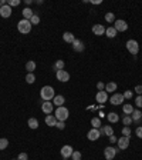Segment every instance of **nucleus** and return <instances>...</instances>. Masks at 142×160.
Listing matches in <instances>:
<instances>
[{"label": "nucleus", "instance_id": "f257e3e1", "mask_svg": "<svg viewBox=\"0 0 142 160\" xmlns=\"http://www.w3.org/2000/svg\"><path fill=\"white\" fill-rule=\"evenodd\" d=\"M40 96H41V99H43L44 102H51L55 96L54 87H53V86H43L41 90H40Z\"/></svg>", "mask_w": 142, "mask_h": 160}, {"label": "nucleus", "instance_id": "f03ea898", "mask_svg": "<svg viewBox=\"0 0 142 160\" xmlns=\"http://www.w3.org/2000/svg\"><path fill=\"white\" fill-rule=\"evenodd\" d=\"M31 23H30V20H26V19H22L20 22L17 23V30L20 32L22 34H28L30 32H31Z\"/></svg>", "mask_w": 142, "mask_h": 160}, {"label": "nucleus", "instance_id": "7ed1b4c3", "mask_svg": "<svg viewBox=\"0 0 142 160\" xmlns=\"http://www.w3.org/2000/svg\"><path fill=\"white\" fill-rule=\"evenodd\" d=\"M55 119L60 121H66L67 119H68V116H70V111H68V109L67 107H64V106H61V107H57L55 109Z\"/></svg>", "mask_w": 142, "mask_h": 160}, {"label": "nucleus", "instance_id": "20e7f679", "mask_svg": "<svg viewBox=\"0 0 142 160\" xmlns=\"http://www.w3.org/2000/svg\"><path fill=\"white\" fill-rule=\"evenodd\" d=\"M126 49H128V52H129L131 55L137 56L138 52H139V44H138L137 40L131 39V40H128V42H126Z\"/></svg>", "mask_w": 142, "mask_h": 160}, {"label": "nucleus", "instance_id": "39448f33", "mask_svg": "<svg viewBox=\"0 0 142 160\" xmlns=\"http://www.w3.org/2000/svg\"><path fill=\"white\" fill-rule=\"evenodd\" d=\"M60 153H61V157H63V159H70L71 155L74 153V149L71 147L70 144H64L60 149Z\"/></svg>", "mask_w": 142, "mask_h": 160}, {"label": "nucleus", "instance_id": "423d86ee", "mask_svg": "<svg viewBox=\"0 0 142 160\" xmlns=\"http://www.w3.org/2000/svg\"><path fill=\"white\" fill-rule=\"evenodd\" d=\"M117 152L118 149H115L112 146H108L104 149V156H105V160H114V157L117 156Z\"/></svg>", "mask_w": 142, "mask_h": 160}, {"label": "nucleus", "instance_id": "0eeeda50", "mask_svg": "<svg viewBox=\"0 0 142 160\" xmlns=\"http://www.w3.org/2000/svg\"><path fill=\"white\" fill-rule=\"evenodd\" d=\"M114 27L117 32H126L128 30V23L125 20H122V19H118V20L114 22Z\"/></svg>", "mask_w": 142, "mask_h": 160}, {"label": "nucleus", "instance_id": "6e6552de", "mask_svg": "<svg viewBox=\"0 0 142 160\" xmlns=\"http://www.w3.org/2000/svg\"><path fill=\"white\" fill-rule=\"evenodd\" d=\"M124 96L121 93H114L111 97H109V102H111V105H114V106H118V105H122L124 103Z\"/></svg>", "mask_w": 142, "mask_h": 160}, {"label": "nucleus", "instance_id": "1a4fd4ad", "mask_svg": "<svg viewBox=\"0 0 142 160\" xmlns=\"http://www.w3.org/2000/svg\"><path fill=\"white\" fill-rule=\"evenodd\" d=\"M55 77H57L58 82L66 83L70 80V73L66 72V70H58V72H55Z\"/></svg>", "mask_w": 142, "mask_h": 160}, {"label": "nucleus", "instance_id": "9d476101", "mask_svg": "<svg viewBox=\"0 0 142 160\" xmlns=\"http://www.w3.org/2000/svg\"><path fill=\"white\" fill-rule=\"evenodd\" d=\"M95 100H97V103H99V105L102 106L108 100V93L105 90H101V92H98V93L95 94Z\"/></svg>", "mask_w": 142, "mask_h": 160}, {"label": "nucleus", "instance_id": "9b49d317", "mask_svg": "<svg viewBox=\"0 0 142 160\" xmlns=\"http://www.w3.org/2000/svg\"><path fill=\"white\" fill-rule=\"evenodd\" d=\"M117 143H118V149L120 150H125L128 149V146H129V137H126V136H122L117 140Z\"/></svg>", "mask_w": 142, "mask_h": 160}, {"label": "nucleus", "instance_id": "f8f14e48", "mask_svg": "<svg viewBox=\"0 0 142 160\" xmlns=\"http://www.w3.org/2000/svg\"><path fill=\"white\" fill-rule=\"evenodd\" d=\"M99 136H101V133H99V129H91V130L87 133L88 140H91V142H95V140H98Z\"/></svg>", "mask_w": 142, "mask_h": 160}, {"label": "nucleus", "instance_id": "ddd939ff", "mask_svg": "<svg viewBox=\"0 0 142 160\" xmlns=\"http://www.w3.org/2000/svg\"><path fill=\"white\" fill-rule=\"evenodd\" d=\"M53 109H54L53 102H43V105H41V110H43L44 115H51Z\"/></svg>", "mask_w": 142, "mask_h": 160}, {"label": "nucleus", "instance_id": "4468645a", "mask_svg": "<svg viewBox=\"0 0 142 160\" xmlns=\"http://www.w3.org/2000/svg\"><path fill=\"white\" fill-rule=\"evenodd\" d=\"M0 16L3 17V19H7V17L11 16V7L9 5L3 6V7H0Z\"/></svg>", "mask_w": 142, "mask_h": 160}, {"label": "nucleus", "instance_id": "2eb2a0df", "mask_svg": "<svg viewBox=\"0 0 142 160\" xmlns=\"http://www.w3.org/2000/svg\"><path fill=\"white\" fill-rule=\"evenodd\" d=\"M72 46V49L75 50V52H84V49H85V46H84V43H82V40H80V39H75L74 40V43L71 44Z\"/></svg>", "mask_w": 142, "mask_h": 160}, {"label": "nucleus", "instance_id": "dca6fc26", "mask_svg": "<svg viewBox=\"0 0 142 160\" xmlns=\"http://www.w3.org/2000/svg\"><path fill=\"white\" fill-rule=\"evenodd\" d=\"M93 33L95 34V36H102V34H105V27L102 24H94Z\"/></svg>", "mask_w": 142, "mask_h": 160}, {"label": "nucleus", "instance_id": "f3484780", "mask_svg": "<svg viewBox=\"0 0 142 160\" xmlns=\"http://www.w3.org/2000/svg\"><path fill=\"white\" fill-rule=\"evenodd\" d=\"M64 103H66L64 96H61V94H55L54 99H53V105H55L57 107H61V106H64Z\"/></svg>", "mask_w": 142, "mask_h": 160}, {"label": "nucleus", "instance_id": "a211bd4d", "mask_svg": "<svg viewBox=\"0 0 142 160\" xmlns=\"http://www.w3.org/2000/svg\"><path fill=\"white\" fill-rule=\"evenodd\" d=\"M22 14H23V19H26V20H30L31 17L34 16V11L30 9V7H24L22 10Z\"/></svg>", "mask_w": 142, "mask_h": 160}, {"label": "nucleus", "instance_id": "6ab92c4d", "mask_svg": "<svg viewBox=\"0 0 142 160\" xmlns=\"http://www.w3.org/2000/svg\"><path fill=\"white\" fill-rule=\"evenodd\" d=\"M46 124L47 126H50V127H54L55 126V123H57V119H55V116L54 115H47L46 116Z\"/></svg>", "mask_w": 142, "mask_h": 160}, {"label": "nucleus", "instance_id": "aec40b11", "mask_svg": "<svg viewBox=\"0 0 142 160\" xmlns=\"http://www.w3.org/2000/svg\"><path fill=\"white\" fill-rule=\"evenodd\" d=\"M99 133L101 134H107V136H112L114 134V129H112V126H102L99 129Z\"/></svg>", "mask_w": 142, "mask_h": 160}, {"label": "nucleus", "instance_id": "412c9836", "mask_svg": "<svg viewBox=\"0 0 142 160\" xmlns=\"http://www.w3.org/2000/svg\"><path fill=\"white\" fill-rule=\"evenodd\" d=\"M63 40L64 42H67V43H74V40H75V37H74V34L71 33V32H64V34H63Z\"/></svg>", "mask_w": 142, "mask_h": 160}, {"label": "nucleus", "instance_id": "4be33fe9", "mask_svg": "<svg viewBox=\"0 0 142 160\" xmlns=\"http://www.w3.org/2000/svg\"><path fill=\"white\" fill-rule=\"evenodd\" d=\"M107 119H108L109 123H118V120H120V116H118L115 111H109L108 115H107Z\"/></svg>", "mask_w": 142, "mask_h": 160}, {"label": "nucleus", "instance_id": "5701e85b", "mask_svg": "<svg viewBox=\"0 0 142 160\" xmlns=\"http://www.w3.org/2000/svg\"><path fill=\"white\" fill-rule=\"evenodd\" d=\"M105 92L107 93H115L117 92V83L114 82H109L105 84Z\"/></svg>", "mask_w": 142, "mask_h": 160}, {"label": "nucleus", "instance_id": "b1692460", "mask_svg": "<svg viewBox=\"0 0 142 160\" xmlns=\"http://www.w3.org/2000/svg\"><path fill=\"white\" fill-rule=\"evenodd\" d=\"M117 33H118V32L115 30L114 26H112V27H107V29H105V36L109 37V39H114L115 36H117Z\"/></svg>", "mask_w": 142, "mask_h": 160}, {"label": "nucleus", "instance_id": "393cba45", "mask_svg": "<svg viewBox=\"0 0 142 160\" xmlns=\"http://www.w3.org/2000/svg\"><path fill=\"white\" fill-rule=\"evenodd\" d=\"M27 126L30 127V129H33V130H36L38 127V120L36 119V117H30L27 121Z\"/></svg>", "mask_w": 142, "mask_h": 160}, {"label": "nucleus", "instance_id": "a878e982", "mask_svg": "<svg viewBox=\"0 0 142 160\" xmlns=\"http://www.w3.org/2000/svg\"><path fill=\"white\" fill-rule=\"evenodd\" d=\"M122 111H124L125 115H129V116H131L132 111H134V107H132L131 103H124V106H122Z\"/></svg>", "mask_w": 142, "mask_h": 160}, {"label": "nucleus", "instance_id": "bb28decb", "mask_svg": "<svg viewBox=\"0 0 142 160\" xmlns=\"http://www.w3.org/2000/svg\"><path fill=\"white\" fill-rule=\"evenodd\" d=\"M131 117H132V120H134V121H139V120H141V117H142L141 110H139V109L134 110V111H132V115H131Z\"/></svg>", "mask_w": 142, "mask_h": 160}, {"label": "nucleus", "instance_id": "cd10ccee", "mask_svg": "<svg viewBox=\"0 0 142 160\" xmlns=\"http://www.w3.org/2000/svg\"><path fill=\"white\" fill-rule=\"evenodd\" d=\"M26 70H27L28 73H33L34 70H36V61H33V60L27 61V63H26Z\"/></svg>", "mask_w": 142, "mask_h": 160}, {"label": "nucleus", "instance_id": "c85d7f7f", "mask_svg": "<svg viewBox=\"0 0 142 160\" xmlns=\"http://www.w3.org/2000/svg\"><path fill=\"white\" fill-rule=\"evenodd\" d=\"M64 66H66V63L63 60H57L54 63V67H53V69H54L55 72H58V70H64Z\"/></svg>", "mask_w": 142, "mask_h": 160}, {"label": "nucleus", "instance_id": "c756f323", "mask_svg": "<svg viewBox=\"0 0 142 160\" xmlns=\"http://www.w3.org/2000/svg\"><path fill=\"white\" fill-rule=\"evenodd\" d=\"M91 126H93V129H99L101 127V119L99 117H93L91 119Z\"/></svg>", "mask_w": 142, "mask_h": 160}, {"label": "nucleus", "instance_id": "7c9ffc66", "mask_svg": "<svg viewBox=\"0 0 142 160\" xmlns=\"http://www.w3.org/2000/svg\"><path fill=\"white\" fill-rule=\"evenodd\" d=\"M117 19H115V14L112 11H108V13H105V22L107 23H114Z\"/></svg>", "mask_w": 142, "mask_h": 160}, {"label": "nucleus", "instance_id": "2f4dec72", "mask_svg": "<svg viewBox=\"0 0 142 160\" xmlns=\"http://www.w3.org/2000/svg\"><path fill=\"white\" fill-rule=\"evenodd\" d=\"M34 82H36V76H34V73H27V74H26V83L33 84Z\"/></svg>", "mask_w": 142, "mask_h": 160}, {"label": "nucleus", "instance_id": "473e14b6", "mask_svg": "<svg viewBox=\"0 0 142 160\" xmlns=\"http://www.w3.org/2000/svg\"><path fill=\"white\" fill-rule=\"evenodd\" d=\"M132 121H134V120H132V117L129 116V115H125V116L122 117V123H124V126H129Z\"/></svg>", "mask_w": 142, "mask_h": 160}, {"label": "nucleus", "instance_id": "72a5a7b5", "mask_svg": "<svg viewBox=\"0 0 142 160\" xmlns=\"http://www.w3.org/2000/svg\"><path fill=\"white\" fill-rule=\"evenodd\" d=\"M7 146H9V140H7L6 137H1V139H0V150L7 149Z\"/></svg>", "mask_w": 142, "mask_h": 160}, {"label": "nucleus", "instance_id": "f704fd0d", "mask_svg": "<svg viewBox=\"0 0 142 160\" xmlns=\"http://www.w3.org/2000/svg\"><path fill=\"white\" fill-rule=\"evenodd\" d=\"M122 136L129 137V136H131V127H129V126H124V127H122Z\"/></svg>", "mask_w": 142, "mask_h": 160}, {"label": "nucleus", "instance_id": "c9c22d12", "mask_svg": "<svg viewBox=\"0 0 142 160\" xmlns=\"http://www.w3.org/2000/svg\"><path fill=\"white\" fill-rule=\"evenodd\" d=\"M81 159H82L81 152H75V150H74V153L71 155V160H81Z\"/></svg>", "mask_w": 142, "mask_h": 160}, {"label": "nucleus", "instance_id": "e433bc0d", "mask_svg": "<svg viewBox=\"0 0 142 160\" xmlns=\"http://www.w3.org/2000/svg\"><path fill=\"white\" fill-rule=\"evenodd\" d=\"M55 127H57V129H60V130H64V129H66V123H64V121L57 120V123H55Z\"/></svg>", "mask_w": 142, "mask_h": 160}, {"label": "nucleus", "instance_id": "4c0bfd02", "mask_svg": "<svg viewBox=\"0 0 142 160\" xmlns=\"http://www.w3.org/2000/svg\"><path fill=\"white\" fill-rule=\"evenodd\" d=\"M135 105H137L138 109H141V107H142V94H141V96H137V99H135Z\"/></svg>", "mask_w": 142, "mask_h": 160}, {"label": "nucleus", "instance_id": "58836bf2", "mask_svg": "<svg viewBox=\"0 0 142 160\" xmlns=\"http://www.w3.org/2000/svg\"><path fill=\"white\" fill-rule=\"evenodd\" d=\"M7 5L13 9V7H16V6L20 5V0H9V3H7Z\"/></svg>", "mask_w": 142, "mask_h": 160}, {"label": "nucleus", "instance_id": "ea45409f", "mask_svg": "<svg viewBox=\"0 0 142 160\" xmlns=\"http://www.w3.org/2000/svg\"><path fill=\"white\" fill-rule=\"evenodd\" d=\"M30 23H31V24H38V23H40V17H38L37 14H34V16L30 19Z\"/></svg>", "mask_w": 142, "mask_h": 160}, {"label": "nucleus", "instance_id": "a19ab883", "mask_svg": "<svg viewBox=\"0 0 142 160\" xmlns=\"http://www.w3.org/2000/svg\"><path fill=\"white\" fill-rule=\"evenodd\" d=\"M122 96H124V99H132V92L131 90H125L124 93H122Z\"/></svg>", "mask_w": 142, "mask_h": 160}, {"label": "nucleus", "instance_id": "79ce46f5", "mask_svg": "<svg viewBox=\"0 0 142 160\" xmlns=\"http://www.w3.org/2000/svg\"><path fill=\"white\" fill-rule=\"evenodd\" d=\"M17 160H28L27 153H20V155L17 156Z\"/></svg>", "mask_w": 142, "mask_h": 160}, {"label": "nucleus", "instance_id": "37998d69", "mask_svg": "<svg viewBox=\"0 0 142 160\" xmlns=\"http://www.w3.org/2000/svg\"><path fill=\"white\" fill-rule=\"evenodd\" d=\"M135 133H137V136L139 139H142V126H138L137 130H135Z\"/></svg>", "mask_w": 142, "mask_h": 160}, {"label": "nucleus", "instance_id": "c03bdc74", "mask_svg": "<svg viewBox=\"0 0 142 160\" xmlns=\"http://www.w3.org/2000/svg\"><path fill=\"white\" fill-rule=\"evenodd\" d=\"M97 89H98V92H101V90H105V84L102 82H98V83H97Z\"/></svg>", "mask_w": 142, "mask_h": 160}, {"label": "nucleus", "instance_id": "a18cd8bd", "mask_svg": "<svg viewBox=\"0 0 142 160\" xmlns=\"http://www.w3.org/2000/svg\"><path fill=\"white\" fill-rule=\"evenodd\" d=\"M135 93H137L138 96H141V94H142V86H141V84L135 86Z\"/></svg>", "mask_w": 142, "mask_h": 160}, {"label": "nucleus", "instance_id": "49530a36", "mask_svg": "<svg viewBox=\"0 0 142 160\" xmlns=\"http://www.w3.org/2000/svg\"><path fill=\"white\" fill-rule=\"evenodd\" d=\"M109 142H111V143H115V142H117V137H115L114 134H112V136H109Z\"/></svg>", "mask_w": 142, "mask_h": 160}, {"label": "nucleus", "instance_id": "de8ad7c7", "mask_svg": "<svg viewBox=\"0 0 142 160\" xmlns=\"http://www.w3.org/2000/svg\"><path fill=\"white\" fill-rule=\"evenodd\" d=\"M91 3H93V5H101V0H93Z\"/></svg>", "mask_w": 142, "mask_h": 160}, {"label": "nucleus", "instance_id": "09e8293b", "mask_svg": "<svg viewBox=\"0 0 142 160\" xmlns=\"http://www.w3.org/2000/svg\"><path fill=\"white\" fill-rule=\"evenodd\" d=\"M3 6H6V0H0V7H3Z\"/></svg>", "mask_w": 142, "mask_h": 160}, {"label": "nucleus", "instance_id": "8fccbe9b", "mask_svg": "<svg viewBox=\"0 0 142 160\" xmlns=\"http://www.w3.org/2000/svg\"><path fill=\"white\" fill-rule=\"evenodd\" d=\"M102 117H105V115H104V111H99V119H102Z\"/></svg>", "mask_w": 142, "mask_h": 160}, {"label": "nucleus", "instance_id": "3c124183", "mask_svg": "<svg viewBox=\"0 0 142 160\" xmlns=\"http://www.w3.org/2000/svg\"><path fill=\"white\" fill-rule=\"evenodd\" d=\"M13 160H17V159H13Z\"/></svg>", "mask_w": 142, "mask_h": 160}]
</instances>
